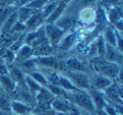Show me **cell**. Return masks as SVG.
<instances>
[{"mask_svg": "<svg viewBox=\"0 0 123 115\" xmlns=\"http://www.w3.org/2000/svg\"><path fill=\"white\" fill-rule=\"evenodd\" d=\"M0 115H14L12 113V112H9V113H4V112L0 111Z\"/></svg>", "mask_w": 123, "mask_h": 115, "instance_id": "34", "label": "cell"}, {"mask_svg": "<svg viewBox=\"0 0 123 115\" xmlns=\"http://www.w3.org/2000/svg\"><path fill=\"white\" fill-rule=\"evenodd\" d=\"M46 115H56V113H55V112H47V113H46Z\"/></svg>", "mask_w": 123, "mask_h": 115, "instance_id": "35", "label": "cell"}, {"mask_svg": "<svg viewBox=\"0 0 123 115\" xmlns=\"http://www.w3.org/2000/svg\"><path fill=\"white\" fill-rule=\"evenodd\" d=\"M66 98L74 106L77 105V107L80 108L82 110L89 112V113L95 112V107L94 103L89 94L85 91L78 90V91L67 92Z\"/></svg>", "mask_w": 123, "mask_h": 115, "instance_id": "2", "label": "cell"}, {"mask_svg": "<svg viewBox=\"0 0 123 115\" xmlns=\"http://www.w3.org/2000/svg\"><path fill=\"white\" fill-rule=\"evenodd\" d=\"M104 40L105 41L106 44H109L112 46L116 47V33L111 28L108 27L106 29L105 32V35L103 36Z\"/></svg>", "mask_w": 123, "mask_h": 115, "instance_id": "21", "label": "cell"}, {"mask_svg": "<svg viewBox=\"0 0 123 115\" xmlns=\"http://www.w3.org/2000/svg\"><path fill=\"white\" fill-rule=\"evenodd\" d=\"M14 12V6H3L2 8H0V27H3L6 20Z\"/></svg>", "mask_w": 123, "mask_h": 115, "instance_id": "19", "label": "cell"}, {"mask_svg": "<svg viewBox=\"0 0 123 115\" xmlns=\"http://www.w3.org/2000/svg\"><path fill=\"white\" fill-rule=\"evenodd\" d=\"M35 63H37L41 66H47V67L56 68L58 66L57 60L53 56H41V57L35 60Z\"/></svg>", "mask_w": 123, "mask_h": 115, "instance_id": "17", "label": "cell"}, {"mask_svg": "<svg viewBox=\"0 0 123 115\" xmlns=\"http://www.w3.org/2000/svg\"><path fill=\"white\" fill-rule=\"evenodd\" d=\"M66 4H67V2H61L56 6V8L54 9V11L47 17L46 20H47L48 24H54V23L61 17L62 14V12H63L64 9H65L66 6H67Z\"/></svg>", "mask_w": 123, "mask_h": 115, "instance_id": "16", "label": "cell"}, {"mask_svg": "<svg viewBox=\"0 0 123 115\" xmlns=\"http://www.w3.org/2000/svg\"><path fill=\"white\" fill-rule=\"evenodd\" d=\"M32 9H30L28 7H24L21 8L19 9V12L17 13L18 15V19H19V22L23 23L28 21L33 15L34 14L32 13Z\"/></svg>", "mask_w": 123, "mask_h": 115, "instance_id": "20", "label": "cell"}, {"mask_svg": "<svg viewBox=\"0 0 123 115\" xmlns=\"http://www.w3.org/2000/svg\"><path fill=\"white\" fill-rule=\"evenodd\" d=\"M46 35L51 44H57L62 39L64 31L56 26L54 24H47L46 26Z\"/></svg>", "mask_w": 123, "mask_h": 115, "instance_id": "7", "label": "cell"}, {"mask_svg": "<svg viewBox=\"0 0 123 115\" xmlns=\"http://www.w3.org/2000/svg\"><path fill=\"white\" fill-rule=\"evenodd\" d=\"M25 81L26 82V85H27V87L29 88V90L32 93H36L38 92L41 89L42 86L40 84H38L36 81L32 79L31 76H26L25 79Z\"/></svg>", "mask_w": 123, "mask_h": 115, "instance_id": "24", "label": "cell"}, {"mask_svg": "<svg viewBox=\"0 0 123 115\" xmlns=\"http://www.w3.org/2000/svg\"><path fill=\"white\" fill-rule=\"evenodd\" d=\"M105 93L106 97L105 98L107 99H111L115 103H118L121 104L122 103V100H121V86H114L112 83V85L107 87L105 90Z\"/></svg>", "mask_w": 123, "mask_h": 115, "instance_id": "11", "label": "cell"}, {"mask_svg": "<svg viewBox=\"0 0 123 115\" xmlns=\"http://www.w3.org/2000/svg\"><path fill=\"white\" fill-rule=\"evenodd\" d=\"M31 54V49L29 46H24L22 49L20 50L19 53V56L23 59H28L30 55Z\"/></svg>", "mask_w": 123, "mask_h": 115, "instance_id": "30", "label": "cell"}, {"mask_svg": "<svg viewBox=\"0 0 123 115\" xmlns=\"http://www.w3.org/2000/svg\"><path fill=\"white\" fill-rule=\"evenodd\" d=\"M66 77L79 90L84 91V90H89L91 88L90 77L86 72L68 71Z\"/></svg>", "mask_w": 123, "mask_h": 115, "instance_id": "3", "label": "cell"}, {"mask_svg": "<svg viewBox=\"0 0 123 115\" xmlns=\"http://www.w3.org/2000/svg\"><path fill=\"white\" fill-rule=\"evenodd\" d=\"M31 110H32L31 106L14 100L11 102V112H14L15 115H26Z\"/></svg>", "mask_w": 123, "mask_h": 115, "instance_id": "12", "label": "cell"}, {"mask_svg": "<svg viewBox=\"0 0 123 115\" xmlns=\"http://www.w3.org/2000/svg\"><path fill=\"white\" fill-rule=\"evenodd\" d=\"M30 76H31L34 81H36L38 84L43 85L45 87L47 86L48 81H47V79H46V76H45L44 75H42V73L39 72V71H33Z\"/></svg>", "mask_w": 123, "mask_h": 115, "instance_id": "25", "label": "cell"}, {"mask_svg": "<svg viewBox=\"0 0 123 115\" xmlns=\"http://www.w3.org/2000/svg\"><path fill=\"white\" fill-rule=\"evenodd\" d=\"M11 94L14 96V101H18L31 106V103L34 102L33 93L29 90L27 86L25 85H19L16 86Z\"/></svg>", "mask_w": 123, "mask_h": 115, "instance_id": "4", "label": "cell"}, {"mask_svg": "<svg viewBox=\"0 0 123 115\" xmlns=\"http://www.w3.org/2000/svg\"><path fill=\"white\" fill-rule=\"evenodd\" d=\"M104 58L106 61L115 63V64L121 66V63H122V52H121L115 46H112L109 44H106Z\"/></svg>", "mask_w": 123, "mask_h": 115, "instance_id": "6", "label": "cell"}, {"mask_svg": "<svg viewBox=\"0 0 123 115\" xmlns=\"http://www.w3.org/2000/svg\"><path fill=\"white\" fill-rule=\"evenodd\" d=\"M0 90H2V89H1V86H0Z\"/></svg>", "mask_w": 123, "mask_h": 115, "instance_id": "36", "label": "cell"}, {"mask_svg": "<svg viewBox=\"0 0 123 115\" xmlns=\"http://www.w3.org/2000/svg\"><path fill=\"white\" fill-rule=\"evenodd\" d=\"M8 73H9V70L4 64V61L0 59V76L8 75Z\"/></svg>", "mask_w": 123, "mask_h": 115, "instance_id": "33", "label": "cell"}, {"mask_svg": "<svg viewBox=\"0 0 123 115\" xmlns=\"http://www.w3.org/2000/svg\"><path fill=\"white\" fill-rule=\"evenodd\" d=\"M11 102L7 94L0 91V111L4 113L11 112Z\"/></svg>", "mask_w": 123, "mask_h": 115, "instance_id": "18", "label": "cell"}, {"mask_svg": "<svg viewBox=\"0 0 123 115\" xmlns=\"http://www.w3.org/2000/svg\"><path fill=\"white\" fill-rule=\"evenodd\" d=\"M51 108L56 113H69L76 108L73 103H71L67 98L56 97L51 103Z\"/></svg>", "mask_w": 123, "mask_h": 115, "instance_id": "5", "label": "cell"}, {"mask_svg": "<svg viewBox=\"0 0 123 115\" xmlns=\"http://www.w3.org/2000/svg\"><path fill=\"white\" fill-rule=\"evenodd\" d=\"M89 96L95 107V109H103L107 104V100L103 92L94 89H89Z\"/></svg>", "mask_w": 123, "mask_h": 115, "instance_id": "10", "label": "cell"}, {"mask_svg": "<svg viewBox=\"0 0 123 115\" xmlns=\"http://www.w3.org/2000/svg\"><path fill=\"white\" fill-rule=\"evenodd\" d=\"M95 45H96L97 52H98V54H99V56L104 57L105 52V45H106L105 41V40H104V37H103V36L98 37Z\"/></svg>", "mask_w": 123, "mask_h": 115, "instance_id": "26", "label": "cell"}, {"mask_svg": "<svg viewBox=\"0 0 123 115\" xmlns=\"http://www.w3.org/2000/svg\"><path fill=\"white\" fill-rule=\"evenodd\" d=\"M58 5V4L56 2H51L50 4H48L47 5L45 6L44 10L42 12V17L47 18L51 13L54 11V9L56 8V6Z\"/></svg>", "mask_w": 123, "mask_h": 115, "instance_id": "28", "label": "cell"}, {"mask_svg": "<svg viewBox=\"0 0 123 115\" xmlns=\"http://www.w3.org/2000/svg\"><path fill=\"white\" fill-rule=\"evenodd\" d=\"M0 86L1 89H4L9 93H12L16 87V83L8 75L0 76Z\"/></svg>", "mask_w": 123, "mask_h": 115, "instance_id": "14", "label": "cell"}, {"mask_svg": "<svg viewBox=\"0 0 123 115\" xmlns=\"http://www.w3.org/2000/svg\"><path fill=\"white\" fill-rule=\"evenodd\" d=\"M66 65H67L66 66L68 68V71L86 72V66L82 61H80L77 58H68Z\"/></svg>", "mask_w": 123, "mask_h": 115, "instance_id": "13", "label": "cell"}, {"mask_svg": "<svg viewBox=\"0 0 123 115\" xmlns=\"http://www.w3.org/2000/svg\"><path fill=\"white\" fill-rule=\"evenodd\" d=\"M17 19H18L17 13H15V11H14V12L9 16V19L6 20V22L4 24V25H3V29H4V30H7V29H9L10 28L14 27V25L16 24Z\"/></svg>", "mask_w": 123, "mask_h": 115, "instance_id": "27", "label": "cell"}, {"mask_svg": "<svg viewBox=\"0 0 123 115\" xmlns=\"http://www.w3.org/2000/svg\"><path fill=\"white\" fill-rule=\"evenodd\" d=\"M75 40H76V34H74V33L68 34L63 39H62L60 40V42H61V46L60 47L62 49H65V50L69 49L75 43Z\"/></svg>", "mask_w": 123, "mask_h": 115, "instance_id": "22", "label": "cell"}, {"mask_svg": "<svg viewBox=\"0 0 123 115\" xmlns=\"http://www.w3.org/2000/svg\"><path fill=\"white\" fill-rule=\"evenodd\" d=\"M82 18L85 21H90L91 19L94 18V14H93V11L87 9V10H84V13H82Z\"/></svg>", "mask_w": 123, "mask_h": 115, "instance_id": "32", "label": "cell"}, {"mask_svg": "<svg viewBox=\"0 0 123 115\" xmlns=\"http://www.w3.org/2000/svg\"><path fill=\"white\" fill-rule=\"evenodd\" d=\"M46 4L45 1H33V2L28 3L27 5L25 7H28L30 9H38V8H41L44 6V4Z\"/></svg>", "mask_w": 123, "mask_h": 115, "instance_id": "31", "label": "cell"}, {"mask_svg": "<svg viewBox=\"0 0 123 115\" xmlns=\"http://www.w3.org/2000/svg\"><path fill=\"white\" fill-rule=\"evenodd\" d=\"M109 18H110V20L111 21L112 23H115L116 24L117 21H119L120 19V14H119V12L117 11L116 9H112L110 12V14H109Z\"/></svg>", "mask_w": 123, "mask_h": 115, "instance_id": "29", "label": "cell"}, {"mask_svg": "<svg viewBox=\"0 0 123 115\" xmlns=\"http://www.w3.org/2000/svg\"><path fill=\"white\" fill-rule=\"evenodd\" d=\"M91 65L98 75L105 76L111 80L117 78L121 75V66L106 61L101 56L93 58Z\"/></svg>", "mask_w": 123, "mask_h": 115, "instance_id": "1", "label": "cell"}, {"mask_svg": "<svg viewBox=\"0 0 123 115\" xmlns=\"http://www.w3.org/2000/svg\"><path fill=\"white\" fill-rule=\"evenodd\" d=\"M9 71H10V78L15 83H22L23 81H25L24 75L20 70L16 67H12L9 69Z\"/></svg>", "mask_w": 123, "mask_h": 115, "instance_id": "23", "label": "cell"}, {"mask_svg": "<svg viewBox=\"0 0 123 115\" xmlns=\"http://www.w3.org/2000/svg\"><path fill=\"white\" fill-rule=\"evenodd\" d=\"M112 80L109 79L105 76L96 74L92 78H90V89H94L97 91H101V90L105 91L106 88L112 85Z\"/></svg>", "mask_w": 123, "mask_h": 115, "instance_id": "8", "label": "cell"}, {"mask_svg": "<svg viewBox=\"0 0 123 115\" xmlns=\"http://www.w3.org/2000/svg\"><path fill=\"white\" fill-rule=\"evenodd\" d=\"M74 24V18L72 17L71 15H65L62 17H60L54 24L60 28L62 30H66V29H69L71 26H73Z\"/></svg>", "mask_w": 123, "mask_h": 115, "instance_id": "15", "label": "cell"}, {"mask_svg": "<svg viewBox=\"0 0 123 115\" xmlns=\"http://www.w3.org/2000/svg\"><path fill=\"white\" fill-rule=\"evenodd\" d=\"M56 98L46 87H41V89L37 92L36 100L41 107H47L51 103L53 99Z\"/></svg>", "mask_w": 123, "mask_h": 115, "instance_id": "9", "label": "cell"}]
</instances>
